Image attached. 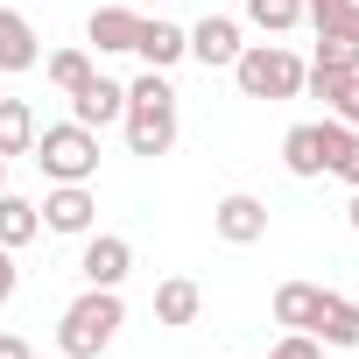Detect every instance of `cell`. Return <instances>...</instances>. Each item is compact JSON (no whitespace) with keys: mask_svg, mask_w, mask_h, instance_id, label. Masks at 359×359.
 Segmentation results:
<instances>
[{"mask_svg":"<svg viewBox=\"0 0 359 359\" xmlns=\"http://www.w3.org/2000/svg\"><path fill=\"white\" fill-rule=\"evenodd\" d=\"M120 127H127V148L134 155H169L176 148V85L162 78V71H141L134 85H127V113H120Z\"/></svg>","mask_w":359,"mask_h":359,"instance_id":"6da1fadb","label":"cell"},{"mask_svg":"<svg viewBox=\"0 0 359 359\" xmlns=\"http://www.w3.org/2000/svg\"><path fill=\"white\" fill-rule=\"evenodd\" d=\"M120 324H127L120 289H85V296L57 317V352H64V359H99V352L120 338Z\"/></svg>","mask_w":359,"mask_h":359,"instance_id":"7a4b0ae2","label":"cell"},{"mask_svg":"<svg viewBox=\"0 0 359 359\" xmlns=\"http://www.w3.org/2000/svg\"><path fill=\"white\" fill-rule=\"evenodd\" d=\"M36 169L50 184H92L99 176V134L78 127V120H57V127H36Z\"/></svg>","mask_w":359,"mask_h":359,"instance_id":"3957f363","label":"cell"},{"mask_svg":"<svg viewBox=\"0 0 359 359\" xmlns=\"http://www.w3.org/2000/svg\"><path fill=\"white\" fill-rule=\"evenodd\" d=\"M303 57L296 50H282V43H247L240 57H233V78H240V92L247 99H296L303 92Z\"/></svg>","mask_w":359,"mask_h":359,"instance_id":"277c9868","label":"cell"},{"mask_svg":"<svg viewBox=\"0 0 359 359\" xmlns=\"http://www.w3.org/2000/svg\"><path fill=\"white\" fill-rule=\"evenodd\" d=\"M345 141H352V127L338 120V113H324V120H303V127H289L282 134V162H289V176H331V162L345 155Z\"/></svg>","mask_w":359,"mask_h":359,"instance_id":"5b68a950","label":"cell"},{"mask_svg":"<svg viewBox=\"0 0 359 359\" xmlns=\"http://www.w3.org/2000/svg\"><path fill=\"white\" fill-rule=\"evenodd\" d=\"M36 212H43V233L85 240V233H92V219H99V198H92V184H50V198H43Z\"/></svg>","mask_w":359,"mask_h":359,"instance_id":"8992f818","label":"cell"},{"mask_svg":"<svg viewBox=\"0 0 359 359\" xmlns=\"http://www.w3.org/2000/svg\"><path fill=\"white\" fill-rule=\"evenodd\" d=\"M78 275H85V289H120V282L134 275V247H127L120 233H85Z\"/></svg>","mask_w":359,"mask_h":359,"instance_id":"52a82bcc","label":"cell"},{"mask_svg":"<svg viewBox=\"0 0 359 359\" xmlns=\"http://www.w3.org/2000/svg\"><path fill=\"white\" fill-rule=\"evenodd\" d=\"M212 233H219L226 247H254V240H268V205L247 198V191H233V198L212 205Z\"/></svg>","mask_w":359,"mask_h":359,"instance_id":"ba28073f","label":"cell"},{"mask_svg":"<svg viewBox=\"0 0 359 359\" xmlns=\"http://www.w3.org/2000/svg\"><path fill=\"white\" fill-rule=\"evenodd\" d=\"M184 36H191V57H198L205 71H233V57L247 50V43H240V22H233V15H205V22H191Z\"/></svg>","mask_w":359,"mask_h":359,"instance_id":"9c48e42d","label":"cell"},{"mask_svg":"<svg viewBox=\"0 0 359 359\" xmlns=\"http://www.w3.org/2000/svg\"><path fill=\"white\" fill-rule=\"evenodd\" d=\"M120 113H127V85H113V78H99V71L71 92V120H78V127H92V134H99V127H113Z\"/></svg>","mask_w":359,"mask_h":359,"instance_id":"30bf717a","label":"cell"},{"mask_svg":"<svg viewBox=\"0 0 359 359\" xmlns=\"http://www.w3.org/2000/svg\"><path fill=\"white\" fill-rule=\"evenodd\" d=\"M134 36H141V8H92V22H85V43L99 57H127Z\"/></svg>","mask_w":359,"mask_h":359,"instance_id":"8fae6325","label":"cell"},{"mask_svg":"<svg viewBox=\"0 0 359 359\" xmlns=\"http://www.w3.org/2000/svg\"><path fill=\"white\" fill-rule=\"evenodd\" d=\"M134 57H141L148 71H169V64H184V57H191V36L176 29V22H162V15H155V22L141 15V36H134Z\"/></svg>","mask_w":359,"mask_h":359,"instance_id":"7c38bea8","label":"cell"},{"mask_svg":"<svg viewBox=\"0 0 359 359\" xmlns=\"http://www.w3.org/2000/svg\"><path fill=\"white\" fill-rule=\"evenodd\" d=\"M36 64H43V43H36L29 15L0 8V71H8V78H22V71H36Z\"/></svg>","mask_w":359,"mask_h":359,"instance_id":"4fadbf2b","label":"cell"},{"mask_svg":"<svg viewBox=\"0 0 359 359\" xmlns=\"http://www.w3.org/2000/svg\"><path fill=\"white\" fill-rule=\"evenodd\" d=\"M310 338H317V345H359V303H352V296H338V289H324Z\"/></svg>","mask_w":359,"mask_h":359,"instance_id":"5bb4252c","label":"cell"},{"mask_svg":"<svg viewBox=\"0 0 359 359\" xmlns=\"http://www.w3.org/2000/svg\"><path fill=\"white\" fill-rule=\"evenodd\" d=\"M198 310H205V289H198L191 275H169V282L155 289V324H169V331L198 324Z\"/></svg>","mask_w":359,"mask_h":359,"instance_id":"9a60e30c","label":"cell"},{"mask_svg":"<svg viewBox=\"0 0 359 359\" xmlns=\"http://www.w3.org/2000/svg\"><path fill=\"white\" fill-rule=\"evenodd\" d=\"M317 303H324L317 282H282V289H275V324H282V331H310V324H317Z\"/></svg>","mask_w":359,"mask_h":359,"instance_id":"2e32d148","label":"cell"},{"mask_svg":"<svg viewBox=\"0 0 359 359\" xmlns=\"http://www.w3.org/2000/svg\"><path fill=\"white\" fill-rule=\"evenodd\" d=\"M36 233H43V212H36L29 198H15V191H0V247H8V254H22Z\"/></svg>","mask_w":359,"mask_h":359,"instance_id":"e0dca14e","label":"cell"},{"mask_svg":"<svg viewBox=\"0 0 359 359\" xmlns=\"http://www.w3.org/2000/svg\"><path fill=\"white\" fill-rule=\"evenodd\" d=\"M36 106L29 99H0V155H29L36 148Z\"/></svg>","mask_w":359,"mask_h":359,"instance_id":"ac0fdd59","label":"cell"},{"mask_svg":"<svg viewBox=\"0 0 359 359\" xmlns=\"http://www.w3.org/2000/svg\"><path fill=\"white\" fill-rule=\"evenodd\" d=\"M43 78H50L64 99H71V92L92 78V57H85V50H57V57H43Z\"/></svg>","mask_w":359,"mask_h":359,"instance_id":"d6986e66","label":"cell"},{"mask_svg":"<svg viewBox=\"0 0 359 359\" xmlns=\"http://www.w3.org/2000/svg\"><path fill=\"white\" fill-rule=\"evenodd\" d=\"M247 22L268 29V36H289L303 22V0H247Z\"/></svg>","mask_w":359,"mask_h":359,"instance_id":"ffe728a7","label":"cell"},{"mask_svg":"<svg viewBox=\"0 0 359 359\" xmlns=\"http://www.w3.org/2000/svg\"><path fill=\"white\" fill-rule=\"evenodd\" d=\"M345 78H352V71H324V64H310V71H303V92H310V99H324V113H331V106H338V92H345Z\"/></svg>","mask_w":359,"mask_h":359,"instance_id":"44dd1931","label":"cell"},{"mask_svg":"<svg viewBox=\"0 0 359 359\" xmlns=\"http://www.w3.org/2000/svg\"><path fill=\"white\" fill-rule=\"evenodd\" d=\"M317 64H324V71H359V43H345V36H317Z\"/></svg>","mask_w":359,"mask_h":359,"instance_id":"7402d4cb","label":"cell"},{"mask_svg":"<svg viewBox=\"0 0 359 359\" xmlns=\"http://www.w3.org/2000/svg\"><path fill=\"white\" fill-rule=\"evenodd\" d=\"M268 359H324V345H317L310 331H282V338L268 345Z\"/></svg>","mask_w":359,"mask_h":359,"instance_id":"603a6c76","label":"cell"},{"mask_svg":"<svg viewBox=\"0 0 359 359\" xmlns=\"http://www.w3.org/2000/svg\"><path fill=\"white\" fill-rule=\"evenodd\" d=\"M345 8H352V0H303V22H310V29H331Z\"/></svg>","mask_w":359,"mask_h":359,"instance_id":"cb8c5ba5","label":"cell"},{"mask_svg":"<svg viewBox=\"0 0 359 359\" xmlns=\"http://www.w3.org/2000/svg\"><path fill=\"white\" fill-rule=\"evenodd\" d=\"M331 176H338V184H352V191H359V127H352V141H345V155L331 162Z\"/></svg>","mask_w":359,"mask_h":359,"instance_id":"d4e9b609","label":"cell"},{"mask_svg":"<svg viewBox=\"0 0 359 359\" xmlns=\"http://www.w3.org/2000/svg\"><path fill=\"white\" fill-rule=\"evenodd\" d=\"M331 113H338L345 127H359V71L345 78V92H338V106H331Z\"/></svg>","mask_w":359,"mask_h":359,"instance_id":"484cf974","label":"cell"},{"mask_svg":"<svg viewBox=\"0 0 359 359\" xmlns=\"http://www.w3.org/2000/svg\"><path fill=\"white\" fill-rule=\"evenodd\" d=\"M317 36H345V43H359V0H352V8H345L331 29H317Z\"/></svg>","mask_w":359,"mask_h":359,"instance_id":"4316f807","label":"cell"},{"mask_svg":"<svg viewBox=\"0 0 359 359\" xmlns=\"http://www.w3.org/2000/svg\"><path fill=\"white\" fill-rule=\"evenodd\" d=\"M15 282H22V268H15V254L0 247V310H8V296H15Z\"/></svg>","mask_w":359,"mask_h":359,"instance_id":"83f0119b","label":"cell"},{"mask_svg":"<svg viewBox=\"0 0 359 359\" xmlns=\"http://www.w3.org/2000/svg\"><path fill=\"white\" fill-rule=\"evenodd\" d=\"M0 359H36V352H29V338H15V331H0Z\"/></svg>","mask_w":359,"mask_h":359,"instance_id":"f1b7e54d","label":"cell"},{"mask_svg":"<svg viewBox=\"0 0 359 359\" xmlns=\"http://www.w3.org/2000/svg\"><path fill=\"white\" fill-rule=\"evenodd\" d=\"M345 219H352V233H359V191H352V205H345Z\"/></svg>","mask_w":359,"mask_h":359,"instance_id":"f546056e","label":"cell"},{"mask_svg":"<svg viewBox=\"0 0 359 359\" xmlns=\"http://www.w3.org/2000/svg\"><path fill=\"white\" fill-rule=\"evenodd\" d=\"M0 191H8V155H0Z\"/></svg>","mask_w":359,"mask_h":359,"instance_id":"4dcf8cb0","label":"cell"},{"mask_svg":"<svg viewBox=\"0 0 359 359\" xmlns=\"http://www.w3.org/2000/svg\"><path fill=\"white\" fill-rule=\"evenodd\" d=\"M127 8H148V0H127Z\"/></svg>","mask_w":359,"mask_h":359,"instance_id":"1f68e13d","label":"cell"}]
</instances>
